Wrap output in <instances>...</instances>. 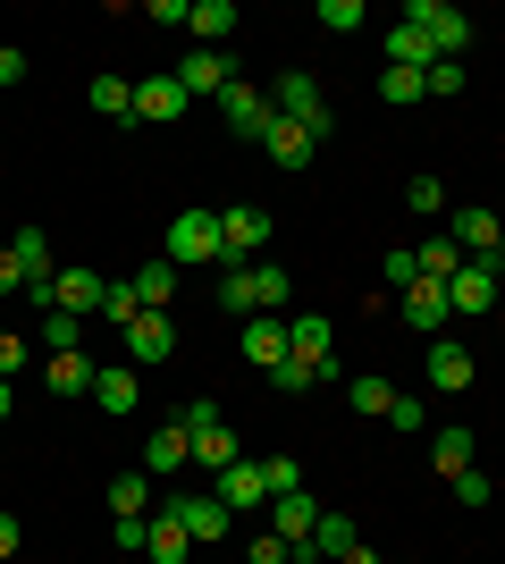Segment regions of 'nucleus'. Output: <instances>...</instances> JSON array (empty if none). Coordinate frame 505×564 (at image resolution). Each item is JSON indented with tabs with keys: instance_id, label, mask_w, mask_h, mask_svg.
<instances>
[{
	"instance_id": "1a4fd4ad",
	"label": "nucleus",
	"mask_w": 505,
	"mask_h": 564,
	"mask_svg": "<svg viewBox=\"0 0 505 564\" xmlns=\"http://www.w3.org/2000/svg\"><path fill=\"white\" fill-rule=\"evenodd\" d=\"M119 346L135 354V362H168V354H177V321H168V312H135V329H119Z\"/></svg>"
},
{
	"instance_id": "f8f14e48",
	"label": "nucleus",
	"mask_w": 505,
	"mask_h": 564,
	"mask_svg": "<svg viewBox=\"0 0 505 564\" xmlns=\"http://www.w3.org/2000/svg\"><path fill=\"white\" fill-rule=\"evenodd\" d=\"M405 321H413L421 337H447V321H455L447 286H438V279H413V286H405Z\"/></svg>"
},
{
	"instance_id": "f3484780",
	"label": "nucleus",
	"mask_w": 505,
	"mask_h": 564,
	"mask_svg": "<svg viewBox=\"0 0 505 564\" xmlns=\"http://www.w3.org/2000/svg\"><path fill=\"white\" fill-rule=\"evenodd\" d=\"M312 522H320V497H304V489H295V497H270V531H278L287 547L312 540Z\"/></svg>"
},
{
	"instance_id": "6e6552de",
	"label": "nucleus",
	"mask_w": 505,
	"mask_h": 564,
	"mask_svg": "<svg viewBox=\"0 0 505 564\" xmlns=\"http://www.w3.org/2000/svg\"><path fill=\"white\" fill-rule=\"evenodd\" d=\"M329 346H337V337H329V321H320V312H295V321H287V354H295V362H312L320 379H337Z\"/></svg>"
},
{
	"instance_id": "7ed1b4c3",
	"label": "nucleus",
	"mask_w": 505,
	"mask_h": 564,
	"mask_svg": "<svg viewBox=\"0 0 505 564\" xmlns=\"http://www.w3.org/2000/svg\"><path fill=\"white\" fill-rule=\"evenodd\" d=\"M270 245V212L262 203H237V212H219V261L228 270H244V261Z\"/></svg>"
},
{
	"instance_id": "473e14b6",
	"label": "nucleus",
	"mask_w": 505,
	"mask_h": 564,
	"mask_svg": "<svg viewBox=\"0 0 505 564\" xmlns=\"http://www.w3.org/2000/svg\"><path fill=\"white\" fill-rule=\"evenodd\" d=\"M405 212H413V219H438V212H447V186H438L430 169H421V177H405Z\"/></svg>"
},
{
	"instance_id": "f257e3e1",
	"label": "nucleus",
	"mask_w": 505,
	"mask_h": 564,
	"mask_svg": "<svg viewBox=\"0 0 505 564\" xmlns=\"http://www.w3.org/2000/svg\"><path fill=\"white\" fill-rule=\"evenodd\" d=\"M270 110H278V118H295V127H304L312 143H329V127H337V118H329V101H320V85H312L304 68H287L278 85H270Z\"/></svg>"
},
{
	"instance_id": "c03bdc74",
	"label": "nucleus",
	"mask_w": 505,
	"mask_h": 564,
	"mask_svg": "<svg viewBox=\"0 0 505 564\" xmlns=\"http://www.w3.org/2000/svg\"><path fill=\"white\" fill-rule=\"evenodd\" d=\"M413 279H421V261H413V245H396V253H387V286H396V295H405Z\"/></svg>"
},
{
	"instance_id": "b1692460",
	"label": "nucleus",
	"mask_w": 505,
	"mask_h": 564,
	"mask_svg": "<svg viewBox=\"0 0 505 564\" xmlns=\"http://www.w3.org/2000/svg\"><path fill=\"white\" fill-rule=\"evenodd\" d=\"M177 279H186L177 261H144V270H135V304H144V312H168V295H177Z\"/></svg>"
},
{
	"instance_id": "8fccbe9b",
	"label": "nucleus",
	"mask_w": 505,
	"mask_h": 564,
	"mask_svg": "<svg viewBox=\"0 0 505 564\" xmlns=\"http://www.w3.org/2000/svg\"><path fill=\"white\" fill-rule=\"evenodd\" d=\"M25 371V346H18V337H0V379H18Z\"/></svg>"
},
{
	"instance_id": "5fc2aeb1",
	"label": "nucleus",
	"mask_w": 505,
	"mask_h": 564,
	"mask_svg": "<svg viewBox=\"0 0 505 564\" xmlns=\"http://www.w3.org/2000/svg\"><path fill=\"white\" fill-rule=\"evenodd\" d=\"M488 261H497V270H505V236H497V253H488Z\"/></svg>"
},
{
	"instance_id": "09e8293b",
	"label": "nucleus",
	"mask_w": 505,
	"mask_h": 564,
	"mask_svg": "<svg viewBox=\"0 0 505 564\" xmlns=\"http://www.w3.org/2000/svg\"><path fill=\"white\" fill-rule=\"evenodd\" d=\"M18 540H25V522H18V514H0V564L18 556Z\"/></svg>"
},
{
	"instance_id": "a19ab883",
	"label": "nucleus",
	"mask_w": 505,
	"mask_h": 564,
	"mask_svg": "<svg viewBox=\"0 0 505 564\" xmlns=\"http://www.w3.org/2000/svg\"><path fill=\"white\" fill-rule=\"evenodd\" d=\"M320 25H329V34H354V25H362V0H320Z\"/></svg>"
},
{
	"instance_id": "58836bf2",
	"label": "nucleus",
	"mask_w": 505,
	"mask_h": 564,
	"mask_svg": "<svg viewBox=\"0 0 505 564\" xmlns=\"http://www.w3.org/2000/svg\"><path fill=\"white\" fill-rule=\"evenodd\" d=\"M270 497H295V489H304V464H295V455H270Z\"/></svg>"
},
{
	"instance_id": "9b49d317",
	"label": "nucleus",
	"mask_w": 505,
	"mask_h": 564,
	"mask_svg": "<svg viewBox=\"0 0 505 564\" xmlns=\"http://www.w3.org/2000/svg\"><path fill=\"white\" fill-rule=\"evenodd\" d=\"M94 404L110 413V422H127V413L144 404V379L127 371V362H101V371H94Z\"/></svg>"
},
{
	"instance_id": "9d476101",
	"label": "nucleus",
	"mask_w": 505,
	"mask_h": 564,
	"mask_svg": "<svg viewBox=\"0 0 505 564\" xmlns=\"http://www.w3.org/2000/svg\"><path fill=\"white\" fill-rule=\"evenodd\" d=\"M447 304L455 312H497V261H463L447 279Z\"/></svg>"
},
{
	"instance_id": "79ce46f5",
	"label": "nucleus",
	"mask_w": 505,
	"mask_h": 564,
	"mask_svg": "<svg viewBox=\"0 0 505 564\" xmlns=\"http://www.w3.org/2000/svg\"><path fill=\"white\" fill-rule=\"evenodd\" d=\"M421 94H463V59H430V76H421Z\"/></svg>"
},
{
	"instance_id": "a18cd8bd",
	"label": "nucleus",
	"mask_w": 505,
	"mask_h": 564,
	"mask_svg": "<svg viewBox=\"0 0 505 564\" xmlns=\"http://www.w3.org/2000/svg\"><path fill=\"white\" fill-rule=\"evenodd\" d=\"M387 422H396V430H421L430 413H421V397H396V404H387Z\"/></svg>"
},
{
	"instance_id": "c756f323",
	"label": "nucleus",
	"mask_w": 505,
	"mask_h": 564,
	"mask_svg": "<svg viewBox=\"0 0 505 564\" xmlns=\"http://www.w3.org/2000/svg\"><path fill=\"white\" fill-rule=\"evenodd\" d=\"M152 506V471L135 464V471H119V480H110V514H144Z\"/></svg>"
},
{
	"instance_id": "20e7f679",
	"label": "nucleus",
	"mask_w": 505,
	"mask_h": 564,
	"mask_svg": "<svg viewBox=\"0 0 505 564\" xmlns=\"http://www.w3.org/2000/svg\"><path fill=\"white\" fill-rule=\"evenodd\" d=\"M177 270H202V261H219V212H177V228H168V253Z\"/></svg>"
},
{
	"instance_id": "7c9ffc66",
	"label": "nucleus",
	"mask_w": 505,
	"mask_h": 564,
	"mask_svg": "<svg viewBox=\"0 0 505 564\" xmlns=\"http://www.w3.org/2000/svg\"><path fill=\"white\" fill-rule=\"evenodd\" d=\"M345 404H354V413H371V422H380L387 404H396V388H387L380 371H362V379H345Z\"/></svg>"
},
{
	"instance_id": "39448f33",
	"label": "nucleus",
	"mask_w": 505,
	"mask_h": 564,
	"mask_svg": "<svg viewBox=\"0 0 505 564\" xmlns=\"http://www.w3.org/2000/svg\"><path fill=\"white\" fill-rule=\"evenodd\" d=\"M219 110H228V127H237L244 143H262V135H270V118H278V110H270V94L253 85V76H237V85L219 94Z\"/></svg>"
},
{
	"instance_id": "2eb2a0df",
	"label": "nucleus",
	"mask_w": 505,
	"mask_h": 564,
	"mask_svg": "<svg viewBox=\"0 0 505 564\" xmlns=\"http://www.w3.org/2000/svg\"><path fill=\"white\" fill-rule=\"evenodd\" d=\"M101 295H110V279H94V270H59L51 279V312H76V321L101 312Z\"/></svg>"
},
{
	"instance_id": "f704fd0d",
	"label": "nucleus",
	"mask_w": 505,
	"mask_h": 564,
	"mask_svg": "<svg viewBox=\"0 0 505 564\" xmlns=\"http://www.w3.org/2000/svg\"><path fill=\"white\" fill-rule=\"evenodd\" d=\"M9 253L25 261V279H51V245H43V228H18V236H9Z\"/></svg>"
},
{
	"instance_id": "cd10ccee",
	"label": "nucleus",
	"mask_w": 505,
	"mask_h": 564,
	"mask_svg": "<svg viewBox=\"0 0 505 564\" xmlns=\"http://www.w3.org/2000/svg\"><path fill=\"white\" fill-rule=\"evenodd\" d=\"M413 261H421V279H438V286H447V279H455V270H463L472 253H463L455 236H430V245H413Z\"/></svg>"
},
{
	"instance_id": "4468645a",
	"label": "nucleus",
	"mask_w": 505,
	"mask_h": 564,
	"mask_svg": "<svg viewBox=\"0 0 505 564\" xmlns=\"http://www.w3.org/2000/svg\"><path fill=\"white\" fill-rule=\"evenodd\" d=\"M421 371H430L438 397H463V388H472V354H463L455 337H430V362H421Z\"/></svg>"
},
{
	"instance_id": "4c0bfd02",
	"label": "nucleus",
	"mask_w": 505,
	"mask_h": 564,
	"mask_svg": "<svg viewBox=\"0 0 505 564\" xmlns=\"http://www.w3.org/2000/svg\"><path fill=\"white\" fill-rule=\"evenodd\" d=\"M135 312H144V304H135V279L101 295V321H110V329H135Z\"/></svg>"
},
{
	"instance_id": "c9c22d12",
	"label": "nucleus",
	"mask_w": 505,
	"mask_h": 564,
	"mask_svg": "<svg viewBox=\"0 0 505 564\" xmlns=\"http://www.w3.org/2000/svg\"><path fill=\"white\" fill-rule=\"evenodd\" d=\"M43 346L51 354H76V346H85V321H76V312H43Z\"/></svg>"
},
{
	"instance_id": "f03ea898",
	"label": "nucleus",
	"mask_w": 505,
	"mask_h": 564,
	"mask_svg": "<svg viewBox=\"0 0 505 564\" xmlns=\"http://www.w3.org/2000/svg\"><path fill=\"white\" fill-rule=\"evenodd\" d=\"M405 25H413V34H430L438 59H463V43H472V18H463V9H447V0H413Z\"/></svg>"
},
{
	"instance_id": "423d86ee",
	"label": "nucleus",
	"mask_w": 505,
	"mask_h": 564,
	"mask_svg": "<svg viewBox=\"0 0 505 564\" xmlns=\"http://www.w3.org/2000/svg\"><path fill=\"white\" fill-rule=\"evenodd\" d=\"M161 514H177V522H186V540H194V547L228 540V522H237L228 506H219V497H161Z\"/></svg>"
},
{
	"instance_id": "864d4df0",
	"label": "nucleus",
	"mask_w": 505,
	"mask_h": 564,
	"mask_svg": "<svg viewBox=\"0 0 505 564\" xmlns=\"http://www.w3.org/2000/svg\"><path fill=\"white\" fill-rule=\"evenodd\" d=\"M337 564H380V556H371V547H354V556H337Z\"/></svg>"
},
{
	"instance_id": "e433bc0d",
	"label": "nucleus",
	"mask_w": 505,
	"mask_h": 564,
	"mask_svg": "<svg viewBox=\"0 0 505 564\" xmlns=\"http://www.w3.org/2000/svg\"><path fill=\"white\" fill-rule=\"evenodd\" d=\"M270 388H278V397H304V388H320V371L287 354V362H270Z\"/></svg>"
},
{
	"instance_id": "49530a36",
	"label": "nucleus",
	"mask_w": 505,
	"mask_h": 564,
	"mask_svg": "<svg viewBox=\"0 0 505 564\" xmlns=\"http://www.w3.org/2000/svg\"><path fill=\"white\" fill-rule=\"evenodd\" d=\"M244 564H287V540H278V531H262V540H253V556Z\"/></svg>"
},
{
	"instance_id": "c85d7f7f",
	"label": "nucleus",
	"mask_w": 505,
	"mask_h": 564,
	"mask_svg": "<svg viewBox=\"0 0 505 564\" xmlns=\"http://www.w3.org/2000/svg\"><path fill=\"white\" fill-rule=\"evenodd\" d=\"M237 455H244V447H237V430H219V422H211V430H194V464L211 471V480L237 464Z\"/></svg>"
},
{
	"instance_id": "bb28decb",
	"label": "nucleus",
	"mask_w": 505,
	"mask_h": 564,
	"mask_svg": "<svg viewBox=\"0 0 505 564\" xmlns=\"http://www.w3.org/2000/svg\"><path fill=\"white\" fill-rule=\"evenodd\" d=\"M186 522H177V514H152V531H144V556L152 564H186Z\"/></svg>"
},
{
	"instance_id": "ddd939ff",
	"label": "nucleus",
	"mask_w": 505,
	"mask_h": 564,
	"mask_svg": "<svg viewBox=\"0 0 505 564\" xmlns=\"http://www.w3.org/2000/svg\"><path fill=\"white\" fill-rule=\"evenodd\" d=\"M186 464H194V430L186 422H168V430L144 438V471H152V480H168V471H186Z\"/></svg>"
},
{
	"instance_id": "5701e85b",
	"label": "nucleus",
	"mask_w": 505,
	"mask_h": 564,
	"mask_svg": "<svg viewBox=\"0 0 505 564\" xmlns=\"http://www.w3.org/2000/svg\"><path fill=\"white\" fill-rule=\"evenodd\" d=\"M94 371H101V362H85V354H51V362H43L51 397H94Z\"/></svg>"
},
{
	"instance_id": "ea45409f",
	"label": "nucleus",
	"mask_w": 505,
	"mask_h": 564,
	"mask_svg": "<svg viewBox=\"0 0 505 564\" xmlns=\"http://www.w3.org/2000/svg\"><path fill=\"white\" fill-rule=\"evenodd\" d=\"M380 94L396 101V110H405V101H430V94H421V76H413V68H387V76H380Z\"/></svg>"
},
{
	"instance_id": "4be33fe9",
	"label": "nucleus",
	"mask_w": 505,
	"mask_h": 564,
	"mask_svg": "<svg viewBox=\"0 0 505 564\" xmlns=\"http://www.w3.org/2000/svg\"><path fill=\"white\" fill-rule=\"evenodd\" d=\"M262 152H270V161H278V169H304V161H312V152H320V143L304 135V127H295V118H270V135H262Z\"/></svg>"
},
{
	"instance_id": "a211bd4d",
	"label": "nucleus",
	"mask_w": 505,
	"mask_h": 564,
	"mask_svg": "<svg viewBox=\"0 0 505 564\" xmlns=\"http://www.w3.org/2000/svg\"><path fill=\"white\" fill-rule=\"evenodd\" d=\"M186 94H228L237 85V68H228V51H186V68H168Z\"/></svg>"
},
{
	"instance_id": "a878e982",
	"label": "nucleus",
	"mask_w": 505,
	"mask_h": 564,
	"mask_svg": "<svg viewBox=\"0 0 505 564\" xmlns=\"http://www.w3.org/2000/svg\"><path fill=\"white\" fill-rule=\"evenodd\" d=\"M430 34H413V25H387V68H413V76H430Z\"/></svg>"
},
{
	"instance_id": "2f4dec72",
	"label": "nucleus",
	"mask_w": 505,
	"mask_h": 564,
	"mask_svg": "<svg viewBox=\"0 0 505 564\" xmlns=\"http://www.w3.org/2000/svg\"><path fill=\"white\" fill-rule=\"evenodd\" d=\"M430 464L447 471V480H455V471H472V430H438V438H430Z\"/></svg>"
},
{
	"instance_id": "dca6fc26",
	"label": "nucleus",
	"mask_w": 505,
	"mask_h": 564,
	"mask_svg": "<svg viewBox=\"0 0 505 564\" xmlns=\"http://www.w3.org/2000/svg\"><path fill=\"white\" fill-rule=\"evenodd\" d=\"M135 118H144V127L186 118V85H177V76H144V85H135Z\"/></svg>"
},
{
	"instance_id": "603ef678",
	"label": "nucleus",
	"mask_w": 505,
	"mask_h": 564,
	"mask_svg": "<svg viewBox=\"0 0 505 564\" xmlns=\"http://www.w3.org/2000/svg\"><path fill=\"white\" fill-rule=\"evenodd\" d=\"M9 413H18V388H9V379H0V422H9Z\"/></svg>"
},
{
	"instance_id": "3c124183",
	"label": "nucleus",
	"mask_w": 505,
	"mask_h": 564,
	"mask_svg": "<svg viewBox=\"0 0 505 564\" xmlns=\"http://www.w3.org/2000/svg\"><path fill=\"white\" fill-rule=\"evenodd\" d=\"M0 85H25V51H0Z\"/></svg>"
},
{
	"instance_id": "412c9836",
	"label": "nucleus",
	"mask_w": 505,
	"mask_h": 564,
	"mask_svg": "<svg viewBox=\"0 0 505 564\" xmlns=\"http://www.w3.org/2000/svg\"><path fill=\"white\" fill-rule=\"evenodd\" d=\"M244 362H287V321H278V312H253V321H244Z\"/></svg>"
},
{
	"instance_id": "aec40b11",
	"label": "nucleus",
	"mask_w": 505,
	"mask_h": 564,
	"mask_svg": "<svg viewBox=\"0 0 505 564\" xmlns=\"http://www.w3.org/2000/svg\"><path fill=\"white\" fill-rule=\"evenodd\" d=\"M186 34L202 51H219L228 34H237V0H194V9H186Z\"/></svg>"
},
{
	"instance_id": "393cba45",
	"label": "nucleus",
	"mask_w": 505,
	"mask_h": 564,
	"mask_svg": "<svg viewBox=\"0 0 505 564\" xmlns=\"http://www.w3.org/2000/svg\"><path fill=\"white\" fill-rule=\"evenodd\" d=\"M85 101H94L101 118H119V127H135V85H127V76H94V85H85Z\"/></svg>"
},
{
	"instance_id": "37998d69",
	"label": "nucleus",
	"mask_w": 505,
	"mask_h": 564,
	"mask_svg": "<svg viewBox=\"0 0 505 564\" xmlns=\"http://www.w3.org/2000/svg\"><path fill=\"white\" fill-rule=\"evenodd\" d=\"M488 497H497V489H488V471H481V464L455 471V506H488Z\"/></svg>"
},
{
	"instance_id": "72a5a7b5",
	"label": "nucleus",
	"mask_w": 505,
	"mask_h": 564,
	"mask_svg": "<svg viewBox=\"0 0 505 564\" xmlns=\"http://www.w3.org/2000/svg\"><path fill=\"white\" fill-rule=\"evenodd\" d=\"M219 304L237 312V321H253V312H262V304H253V261H244V270H228V279H219Z\"/></svg>"
},
{
	"instance_id": "de8ad7c7",
	"label": "nucleus",
	"mask_w": 505,
	"mask_h": 564,
	"mask_svg": "<svg viewBox=\"0 0 505 564\" xmlns=\"http://www.w3.org/2000/svg\"><path fill=\"white\" fill-rule=\"evenodd\" d=\"M0 295H25V261L18 253H0Z\"/></svg>"
},
{
	"instance_id": "6ab92c4d",
	"label": "nucleus",
	"mask_w": 505,
	"mask_h": 564,
	"mask_svg": "<svg viewBox=\"0 0 505 564\" xmlns=\"http://www.w3.org/2000/svg\"><path fill=\"white\" fill-rule=\"evenodd\" d=\"M497 236H505V219H497V212H481V203H463V212H455V245H463L472 261L497 253Z\"/></svg>"
},
{
	"instance_id": "0eeeda50",
	"label": "nucleus",
	"mask_w": 505,
	"mask_h": 564,
	"mask_svg": "<svg viewBox=\"0 0 505 564\" xmlns=\"http://www.w3.org/2000/svg\"><path fill=\"white\" fill-rule=\"evenodd\" d=\"M219 506H228V514H253V506H270V471L262 464H253V455H237V464H228V471H219Z\"/></svg>"
}]
</instances>
